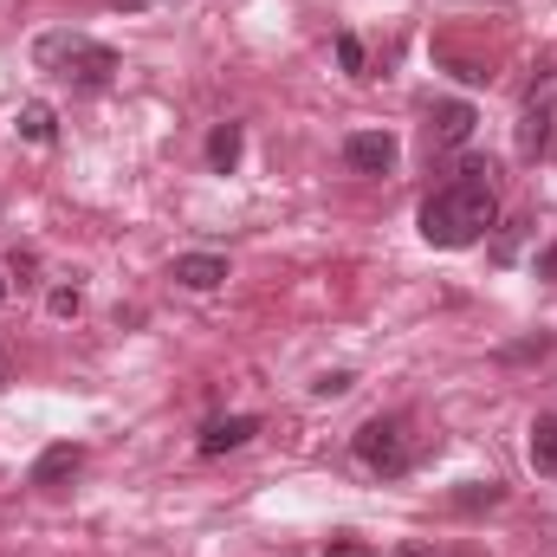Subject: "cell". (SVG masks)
I'll list each match as a JSON object with an SVG mask.
<instances>
[{"label":"cell","instance_id":"cell-5","mask_svg":"<svg viewBox=\"0 0 557 557\" xmlns=\"http://www.w3.org/2000/svg\"><path fill=\"white\" fill-rule=\"evenodd\" d=\"M344 162L357 175H389L396 169V137L389 131H357V137H344Z\"/></svg>","mask_w":557,"mask_h":557},{"label":"cell","instance_id":"cell-2","mask_svg":"<svg viewBox=\"0 0 557 557\" xmlns=\"http://www.w3.org/2000/svg\"><path fill=\"white\" fill-rule=\"evenodd\" d=\"M39 65L65 72L78 91H98V85H111L117 52H111V46H98V39H78V33H52V39H39Z\"/></svg>","mask_w":557,"mask_h":557},{"label":"cell","instance_id":"cell-20","mask_svg":"<svg viewBox=\"0 0 557 557\" xmlns=\"http://www.w3.org/2000/svg\"><path fill=\"white\" fill-rule=\"evenodd\" d=\"M0 389H7V350H0Z\"/></svg>","mask_w":557,"mask_h":557},{"label":"cell","instance_id":"cell-14","mask_svg":"<svg viewBox=\"0 0 557 557\" xmlns=\"http://www.w3.org/2000/svg\"><path fill=\"white\" fill-rule=\"evenodd\" d=\"M337 65L363 78V39H357V33H337Z\"/></svg>","mask_w":557,"mask_h":557},{"label":"cell","instance_id":"cell-8","mask_svg":"<svg viewBox=\"0 0 557 557\" xmlns=\"http://www.w3.org/2000/svg\"><path fill=\"white\" fill-rule=\"evenodd\" d=\"M78 467H85V447H78V441H59V447H46V454H39L33 486H46V493H52V486H65Z\"/></svg>","mask_w":557,"mask_h":557},{"label":"cell","instance_id":"cell-18","mask_svg":"<svg viewBox=\"0 0 557 557\" xmlns=\"http://www.w3.org/2000/svg\"><path fill=\"white\" fill-rule=\"evenodd\" d=\"M539 278H557V247H545V253H539Z\"/></svg>","mask_w":557,"mask_h":557},{"label":"cell","instance_id":"cell-13","mask_svg":"<svg viewBox=\"0 0 557 557\" xmlns=\"http://www.w3.org/2000/svg\"><path fill=\"white\" fill-rule=\"evenodd\" d=\"M454 506H460V512H480V506H499V486H493V480H486V486H460V493H454Z\"/></svg>","mask_w":557,"mask_h":557},{"label":"cell","instance_id":"cell-3","mask_svg":"<svg viewBox=\"0 0 557 557\" xmlns=\"http://www.w3.org/2000/svg\"><path fill=\"white\" fill-rule=\"evenodd\" d=\"M357 460L370 467V473H383V480H403L409 473V460H416V447H409V428L396 416H376L357 428Z\"/></svg>","mask_w":557,"mask_h":557},{"label":"cell","instance_id":"cell-7","mask_svg":"<svg viewBox=\"0 0 557 557\" xmlns=\"http://www.w3.org/2000/svg\"><path fill=\"white\" fill-rule=\"evenodd\" d=\"M253 434H260V416H227V421H208L195 447H201V454L214 460V454H234V447H247Z\"/></svg>","mask_w":557,"mask_h":557},{"label":"cell","instance_id":"cell-22","mask_svg":"<svg viewBox=\"0 0 557 557\" xmlns=\"http://www.w3.org/2000/svg\"><path fill=\"white\" fill-rule=\"evenodd\" d=\"M131 7H143V0H131Z\"/></svg>","mask_w":557,"mask_h":557},{"label":"cell","instance_id":"cell-21","mask_svg":"<svg viewBox=\"0 0 557 557\" xmlns=\"http://www.w3.org/2000/svg\"><path fill=\"white\" fill-rule=\"evenodd\" d=\"M0 298H7V278H0Z\"/></svg>","mask_w":557,"mask_h":557},{"label":"cell","instance_id":"cell-10","mask_svg":"<svg viewBox=\"0 0 557 557\" xmlns=\"http://www.w3.org/2000/svg\"><path fill=\"white\" fill-rule=\"evenodd\" d=\"M532 467H539L545 480L557 473V421H552V416L532 421Z\"/></svg>","mask_w":557,"mask_h":557},{"label":"cell","instance_id":"cell-15","mask_svg":"<svg viewBox=\"0 0 557 557\" xmlns=\"http://www.w3.org/2000/svg\"><path fill=\"white\" fill-rule=\"evenodd\" d=\"M72 311H78V285H59L52 292V318H72Z\"/></svg>","mask_w":557,"mask_h":557},{"label":"cell","instance_id":"cell-19","mask_svg":"<svg viewBox=\"0 0 557 557\" xmlns=\"http://www.w3.org/2000/svg\"><path fill=\"white\" fill-rule=\"evenodd\" d=\"M389 557H434V552H428V545H396Z\"/></svg>","mask_w":557,"mask_h":557},{"label":"cell","instance_id":"cell-12","mask_svg":"<svg viewBox=\"0 0 557 557\" xmlns=\"http://www.w3.org/2000/svg\"><path fill=\"white\" fill-rule=\"evenodd\" d=\"M20 137L26 143H52V111H46V104H26V111H20Z\"/></svg>","mask_w":557,"mask_h":557},{"label":"cell","instance_id":"cell-1","mask_svg":"<svg viewBox=\"0 0 557 557\" xmlns=\"http://www.w3.org/2000/svg\"><path fill=\"white\" fill-rule=\"evenodd\" d=\"M486 162H467L447 188H434L421 201V240L428 247H473L486 227H499V195L486 182Z\"/></svg>","mask_w":557,"mask_h":557},{"label":"cell","instance_id":"cell-17","mask_svg":"<svg viewBox=\"0 0 557 557\" xmlns=\"http://www.w3.org/2000/svg\"><path fill=\"white\" fill-rule=\"evenodd\" d=\"M311 389H318V396H344V389H350V376H344V370H331V376H318Z\"/></svg>","mask_w":557,"mask_h":557},{"label":"cell","instance_id":"cell-4","mask_svg":"<svg viewBox=\"0 0 557 557\" xmlns=\"http://www.w3.org/2000/svg\"><path fill=\"white\" fill-rule=\"evenodd\" d=\"M557 137V72H545L539 85H532V98H525V124H519V149L525 156H545Z\"/></svg>","mask_w":557,"mask_h":557},{"label":"cell","instance_id":"cell-11","mask_svg":"<svg viewBox=\"0 0 557 557\" xmlns=\"http://www.w3.org/2000/svg\"><path fill=\"white\" fill-rule=\"evenodd\" d=\"M208 162H214L221 175L240 162V124H214V137H208Z\"/></svg>","mask_w":557,"mask_h":557},{"label":"cell","instance_id":"cell-6","mask_svg":"<svg viewBox=\"0 0 557 557\" xmlns=\"http://www.w3.org/2000/svg\"><path fill=\"white\" fill-rule=\"evenodd\" d=\"M473 124H480L473 104H434V111H428V143H434V149H460V143L473 137Z\"/></svg>","mask_w":557,"mask_h":557},{"label":"cell","instance_id":"cell-16","mask_svg":"<svg viewBox=\"0 0 557 557\" xmlns=\"http://www.w3.org/2000/svg\"><path fill=\"white\" fill-rule=\"evenodd\" d=\"M324 557H376V552H370L363 539H331V552H324Z\"/></svg>","mask_w":557,"mask_h":557},{"label":"cell","instance_id":"cell-9","mask_svg":"<svg viewBox=\"0 0 557 557\" xmlns=\"http://www.w3.org/2000/svg\"><path fill=\"white\" fill-rule=\"evenodd\" d=\"M227 278V260L221 253H182L175 260V285H188V292H214Z\"/></svg>","mask_w":557,"mask_h":557}]
</instances>
